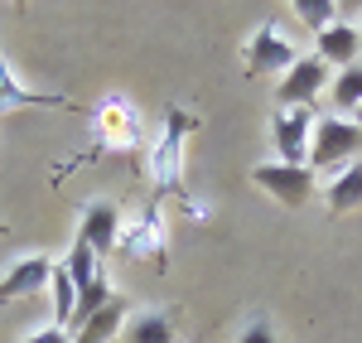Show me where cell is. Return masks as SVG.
I'll return each instance as SVG.
<instances>
[{
	"label": "cell",
	"instance_id": "7402d4cb",
	"mask_svg": "<svg viewBox=\"0 0 362 343\" xmlns=\"http://www.w3.org/2000/svg\"><path fill=\"white\" fill-rule=\"evenodd\" d=\"M20 343H73V334H68V329H58V324H44V329H29Z\"/></svg>",
	"mask_w": 362,
	"mask_h": 343
},
{
	"label": "cell",
	"instance_id": "d4e9b609",
	"mask_svg": "<svg viewBox=\"0 0 362 343\" xmlns=\"http://www.w3.org/2000/svg\"><path fill=\"white\" fill-rule=\"evenodd\" d=\"M5 232H10V223H5V218H0V237H5Z\"/></svg>",
	"mask_w": 362,
	"mask_h": 343
},
{
	"label": "cell",
	"instance_id": "52a82bcc",
	"mask_svg": "<svg viewBox=\"0 0 362 343\" xmlns=\"http://www.w3.org/2000/svg\"><path fill=\"white\" fill-rule=\"evenodd\" d=\"M314 107H276L271 112V141H276V160L280 165H305L309 160V141H314Z\"/></svg>",
	"mask_w": 362,
	"mask_h": 343
},
{
	"label": "cell",
	"instance_id": "ac0fdd59",
	"mask_svg": "<svg viewBox=\"0 0 362 343\" xmlns=\"http://www.w3.org/2000/svg\"><path fill=\"white\" fill-rule=\"evenodd\" d=\"M329 102H334L338 112H358L362 107V63L338 68L334 78H329Z\"/></svg>",
	"mask_w": 362,
	"mask_h": 343
},
{
	"label": "cell",
	"instance_id": "30bf717a",
	"mask_svg": "<svg viewBox=\"0 0 362 343\" xmlns=\"http://www.w3.org/2000/svg\"><path fill=\"white\" fill-rule=\"evenodd\" d=\"M329 78H334V68H329V63H319L314 54H305L276 83V102H280V107H314V97L329 87Z\"/></svg>",
	"mask_w": 362,
	"mask_h": 343
},
{
	"label": "cell",
	"instance_id": "2e32d148",
	"mask_svg": "<svg viewBox=\"0 0 362 343\" xmlns=\"http://www.w3.org/2000/svg\"><path fill=\"white\" fill-rule=\"evenodd\" d=\"M58 266L68 271V281H73L78 290H87L92 281H97V276H102V261H97V252L87 247L83 237H73V247H68V257L58 261Z\"/></svg>",
	"mask_w": 362,
	"mask_h": 343
},
{
	"label": "cell",
	"instance_id": "484cf974",
	"mask_svg": "<svg viewBox=\"0 0 362 343\" xmlns=\"http://www.w3.org/2000/svg\"><path fill=\"white\" fill-rule=\"evenodd\" d=\"M358 34H362V25H358Z\"/></svg>",
	"mask_w": 362,
	"mask_h": 343
},
{
	"label": "cell",
	"instance_id": "9a60e30c",
	"mask_svg": "<svg viewBox=\"0 0 362 343\" xmlns=\"http://www.w3.org/2000/svg\"><path fill=\"white\" fill-rule=\"evenodd\" d=\"M324 203H329L334 218L362 208V160H353V165H343V170H334L324 179Z\"/></svg>",
	"mask_w": 362,
	"mask_h": 343
},
{
	"label": "cell",
	"instance_id": "8992f818",
	"mask_svg": "<svg viewBox=\"0 0 362 343\" xmlns=\"http://www.w3.org/2000/svg\"><path fill=\"white\" fill-rule=\"evenodd\" d=\"M251 184L261 194H271L280 208H305L314 194H319V174L309 165H280V160H261L251 165Z\"/></svg>",
	"mask_w": 362,
	"mask_h": 343
},
{
	"label": "cell",
	"instance_id": "d6986e66",
	"mask_svg": "<svg viewBox=\"0 0 362 343\" xmlns=\"http://www.w3.org/2000/svg\"><path fill=\"white\" fill-rule=\"evenodd\" d=\"M49 300H54V324L68 329L73 324V305H78V286L68 281L63 266H54V276H49Z\"/></svg>",
	"mask_w": 362,
	"mask_h": 343
},
{
	"label": "cell",
	"instance_id": "9c48e42d",
	"mask_svg": "<svg viewBox=\"0 0 362 343\" xmlns=\"http://www.w3.org/2000/svg\"><path fill=\"white\" fill-rule=\"evenodd\" d=\"M78 237L97 252V261H107L116 252V237H121V208L112 199H87L78 213Z\"/></svg>",
	"mask_w": 362,
	"mask_h": 343
},
{
	"label": "cell",
	"instance_id": "e0dca14e",
	"mask_svg": "<svg viewBox=\"0 0 362 343\" xmlns=\"http://www.w3.org/2000/svg\"><path fill=\"white\" fill-rule=\"evenodd\" d=\"M116 295H121V290H116L107 276H97V281H92L87 290H78V305H73V324H68V334H73V329H83V324L97 315V310H107Z\"/></svg>",
	"mask_w": 362,
	"mask_h": 343
},
{
	"label": "cell",
	"instance_id": "ba28073f",
	"mask_svg": "<svg viewBox=\"0 0 362 343\" xmlns=\"http://www.w3.org/2000/svg\"><path fill=\"white\" fill-rule=\"evenodd\" d=\"M29 107H54V112H73L78 102H68V97H58V92H39V87L20 83V73H15V63L5 58L0 49V121L15 112H29Z\"/></svg>",
	"mask_w": 362,
	"mask_h": 343
},
{
	"label": "cell",
	"instance_id": "5bb4252c",
	"mask_svg": "<svg viewBox=\"0 0 362 343\" xmlns=\"http://www.w3.org/2000/svg\"><path fill=\"white\" fill-rule=\"evenodd\" d=\"M131 295H116L107 310H97V315L87 319L83 329H73V343H116L121 339V329H126V319H131Z\"/></svg>",
	"mask_w": 362,
	"mask_h": 343
},
{
	"label": "cell",
	"instance_id": "7a4b0ae2",
	"mask_svg": "<svg viewBox=\"0 0 362 343\" xmlns=\"http://www.w3.org/2000/svg\"><path fill=\"white\" fill-rule=\"evenodd\" d=\"M145 150V116L126 92H107L97 102V145L83 155L87 160H102V155H140Z\"/></svg>",
	"mask_w": 362,
	"mask_h": 343
},
{
	"label": "cell",
	"instance_id": "6da1fadb",
	"mask_svg": "<svg viewBox=\"0 0 362 343\" xmlns=\"http://www.w3.org/2000/svg\"><path fill=\"white\" fill-rule=\"evenodd\" d=\"M198 131V116H189L184 107H165V126L160 136L145 145V174L155 184V194H174L184 199L189 184H184V155H189V136Z\"/></svg>",
	"mask_w": 362,
	"mask_h": 343
},
{
	"label": "cell",
	"instance_id": "3957f363",
	"mask_svg": "<svg viewBox=\"0 0 362 343\" xmlns=\"http://www.w3.org/2000/svg\"><path fill=\"white\" fill-rule=\"evenodd\" d=\"M362 150V131L353 126V116H319L314 121V141H309V170L314 174H334L343 165H353Z\"/></svg>",
	"mask_w": 362,
	"mask_h": 343
},
{
	"label": "cell",
	"instance_id": "5b68a950",
	"mask_svg": "<svg viewBox=\"0 0 362 343\" xmlns=\"http://www.w3.org/2000/svg\"><path fill=\"white\" fill-rule=\"evenodd\" d=\"M116 252H121V257H131V261H160V266H165L169 232H165V208H160V199H150L136 218H121Z\"/></svg>",
	"mask_w": 362,
	"mask_h": 343
},
{
	"label": "cell",
	"instance_id": "4fadbf2b",
	"mask_svg": "<svg viewBox=\"0 0 362 343\" xmlns=\"http://www.w3.org/2000/svg\"><path fill=\"white\" fill-rule=\"evenodd\" d=\"M116 343H179L174 315L155 310V305H140V310H131V319H126V329H121Z\"/></svg>",
	"mask_w": 362,
	"mask_h": 343
},
{
	"label": "cell",
	"instance_id": "44dd1931",
	"mask_svg": "<svg viewBox=\"0 0 362 343\" xmlns=\"http://www.w3.org/2000/svg\"><path fill=\"white\" fill-rule=\"evenodd\" d=\"M237 343H280V339H276V324H271L266 315H251L247 329L237 334Z\"/></svg>",
	"mask_w": 362,
	"mask_h": 343
},
{
	"label": "cell",
	"instance_id": "cb8c5ba5",
	"mask_svg": "<svg viewBox=\"0 0 362 343\" xmlns=\"http://www.w3.org/2000/svg\"><path fill=\"white\" fill-rule=\"evenodd\" d=\"M353 126H358V131H362V107H358V112H353Z\"/></svg>",
	"mask_w": 362,
	"mask_h": 343
},
{
	"label": "cell",
	"instance_id": "603a6c76",
	"mask_svg": "<svg viewBox=\"0 0 362 343\" xmlns=\"http://www.w3.org/2000/svg\"><path fill=\"white\" fill-rule=\"evenodd\" d=\"M184 213H189V218H194V223H213V203L208 199H198V194H184Z\"/></svg>",
	"mask_w": 362,
	"mask_h": 343
},
{
	"label": "cell",
	"instance_id": "277c9868",
	"mask_svg": "<svg viewBox=\"0 0 362 343\" xmlns=\"http://www.w3.org/2000/svg\"><path fill=\"white\" fill-rule=\"evenodd\" d=\"M242 63H247V78H285L300 63V49L276 20H266V25L251 29V39L242 44Z\"/></svg>",
	"mask_w": 362,
	"mask_h": 343
},
{
	"label": "cell",
	"instance_id": "ffe728a7",
	"mask_svg": "<svg viewBox=\"0 0 362 343\" xmlns=\"http://www.w3.org/2000/svg\"><path fill=\"white\" fill-rule=\"evenodd\" d=\"M295 15L305 20L309 34H324V29L338 20V5L334 0H295Z\"/></svg>",
	"mask_w": 362,
	"mask_h": 343
},
{
	"label": "cell",
	"instance_id": "7c38bea8",
	"mask_svg": "<svg viewBox=\"0 0 362 343\" xmlns=\"http://www.w3.org/2000/svg\"><path fill=\"white\" fill-rule=\"evenodd\" d=\"M362 49V34L353 20H334L324 34H314V58L329 63V68H353Z\"/></svg>",
	"mask_w": 362,
	"mask_h": 343
},
{
	"label": "cell",
	"instance_id": "8fae6325",
	"mask_svg": "<svg viewBox=\"0 0 362 343\" xmlns=\"http://www.w3.org/2000/svg\"><path fill=\"white\" fill-rule=\"evenodd\" d=\"M54 266H58V261L44 257V252H25V257H15V266L0 276V305H10V300H29V295L49 290Z\"/></svg>",
	"mask_w": 362,
	"mask_h": 343
}]
</instances>
